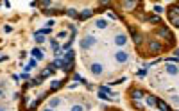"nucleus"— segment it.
I'll use <instances>...</instances> for the list:
<instances>
[{
	"mask_svg": "<svg viewBox=\"0 0 179 111\" xmlns=\"http://www.w3.org/2000/svg\"><path fill=\"white\" fill-rule=\"evenodd\" d=\"M161 52H163V45L158 39H149V54L156 56V54H161Z\"/></svg>",
	"mask_w": 179,
	"mask_h": 111,
	"instance_id": "f257e3e1",
	"label": "nucleus"
},
{
	"mask_svg": "<svg viewBox=\"0 0 179 111\" xmlns=\"http://www.w3.org/2000/svg\"><path fill=\"white\" fill-rule=\"evenodd\" d=\"M95 43H97V38L91 36V34H88V36H84V38L81 39V48H82V50H90Z\"/></svg>",
	"mask_w": 179,
	"mask_h": 111,
	"instance_id": "f03ea898",
	"label": "nucleus"
},
{
	"mask_svg": "<svg viewBox=\"0 0 179 111\" xmlns=\"http://www.w3.org/2000/svg\"><path fill=\"white\" fill-rule=\"evenodd\" d=\"M158 34H160V36H163V38L167 36V38H168V43H174V41H176V38H174V34L170 32V29H168L167 25H161L160 29H158Z\"/></svg>",
	"mask_w": 179,
	"mask_h": 111,
	"instance_id": "7ed1b4c3",
	"label": "nucleus"
},
{
	"mask_svg": "<svg viewBox=\"0 0 179 111\" xmlns=\"http://www.w3.org/2000/svg\"><path fill=\"white\" fill-rule=\"evenodd\" d=\"M115 59H117V63L124 65L129 61V52H125V50H118V52H115Z\"/></svg>",
	"mask_w": 179,
	"mask_h": 111,
	"instance_id": "20e7f679",
	"label": "nucleus"
},
{
	"mask_svg": "<svg viewBox=\"0 0 179 111\" xmlns=\"http://www.w3.org/2000/svg\"><path fill=\"white\" fill-rule=\"evenodd\" d=\"M90 72H91V75L100 77V75L104 74V66H102L100 63H91V65H90Z\"/></svg>",
	"mask_w": 179,
	"mask_h": 111,
	"instance_id": "39448f33",
	"label": "nucleus"
},
{
	"mask_svg": "<svg viewBox=\"0 0 179 111\" xmlns=\"http://www.w3.org/2000/svg\"><path fill=\"white\" fill-rule=\"evenodd\" d=\"M129 93H131V99H133V100H142V99H145V95H147L143 90H140V88H133Z\"/></svg>",
	"mask_w": 179,
	"mask_h": 111,
	"instance_id": "423d86ee",
	"label": "nucleus"
},
{
	"mask_svg": "<svg viewBox=\"0 0 179 111\" xmlns=\"http://www.w3.org/2000/svg\"><path fill=\"white\" fill-rule=\"evenodd\" d=\"M165 70L168 75H179V65L174 63H165Z\"/></svg>",
	"mask_w": 179,
	"mask_h": 111,
	"instance_id": "0eeeda50",
	"label": "nucleus"
},
{
	"mask_svg": "<svg viewBox=\"0 0 179 111\" xmlns=\"http://www.w3.org/2000/svg\"><path fill=\"white\" fill-rule=\"evenodd\" d=\"M125 43H127V36H125L124 32H118L117 36H115V45L117 47H124Z\"/></svg>",
	"mask_w": 179,
	"mask_h": 111,
	"instance_id": "6e6552de",
	"label": "nucleus"
},
{
	"mask_svg": "<svg viewBox=\"0 0 179 111\" xmlns=\"http://www.w3.org/2000/svg\"><path fill=\"white\" fill-rule=\"evenodd\" d=\"M30 56H32V59H36V61H41V59H43V50L34 47L32 50H30Z\"/></svg>",
	"mask_w": 179,
	"mask_h": 111,
	"instance_id": "1a4fd4ad",
	"label": "nucleus"
},
{
	"mask_svg": "<svg viewBox=\"0 0 179 111\" xmlns=\"http://www.w3.org/2000/svg\"><path fill=\"white\" fill-rule=\"evenodd\" d=\"M145 104L149 106V108H156V106H158V97H154V95H145Z\"/></svg>",
	"mask_w": 179,
	"mask_h": 111,
	"instance_id": "9d476101",
	"label": "nucleus"
},
{
	"mask_svg": "<svg viewBox=\"0 0 179 111\" xmlns=\"http://www.w3.org/2000/svg\"><path fill=\"white\" fill-rule=\"evenodd\" d=\"M158 109H160V111H172V108L170 106H168L167 102H165V100L163 99H158V106H156Z\"/></svg>",
	"mask_w": 179,
	"mask_h": 111,
	"instance_id": "9b49d317",
	"label": "nucleus"
},
{
	"mask_svg": "<svg viewBox=\"0 0 179 111\" xmlns=\"http://www.w3.org/2000/svg\"><path fill=\"white\" fill-rule=\"evenodd\" d=\"M65 83H66V81H52V84H50V90H48V92L52 93V92H56V90H59L61 86H65Z\"/></svg>",
	"mask_w": 179,
	"mask_h": 111,
	"instance_id": "f8f14e48",
	"label": "nucleus"
},
{
	"mask_svg": "<svg viewBox=\"0 0 179 111\" xmlns=\"http://www.w3.org/2000/svg\"><path fill=\"white\" fill-rule=\"evenodd\" d=\"M63 56H65V57H63V61H72V59H75V50L70 48L68 52H65Z\"/></svg>",
	"mask_w": 179,
	"mask_h": 111,
	"instance_id": "ddd939ff",
	"label": "nucleus"
},
{
	"mask_svg": "<svg viewBox=\"0 0 179 111\" xmlns=\"http://www.w3.org/2000/svg\"><path fill=\"white\" fill-rule=\"evenodd\" d=\"M95 11H91V9H84L82 13H79V20H86V18H90Z\"/></svg>",
	"mask_w": 179,
	"mask_h": 111,
	"instance_id": "4468645a",
	"label": "nucleus"
},
{
	"mask_svg": "<svg viewBox=\"0 0 179 111\" xmlns=\"http://www.w3.org/2000/svg\"><path fill=\"white\" fill-rule=\"evenodd\" d=\"M54 72H56V70H52V68H48V66H47L43 72H41V75H39V77H41V79H47V77H50L52 74H54Z\"/></svg>",
	"mask_w": 179,
	"mask_h": 111,
	"instance_id": "2eb2a0df",
	"label": "nucleus"
},
{
	"mask_svg": "<svg viewBox=\"0 0 179 111\" xmlns=\"http://www.w3.org/2000/svg\"><path fill=\"white\" fill-rule=\"evenodd\" d=\"M41 81H43V79H41V77H36V79H30V83L27 84L29 88H36V86H39L41 84Z\"/></svg>",
	"mask_w": 179,
	"mask_h": 111,
	"instance_id": "dca6fc26",
	"label": "nucleus"
},
{
	"mask_svg": "<svg viewBox=\"0 0 179 111\" xmlns=\"http://www.w3.org/2000/svg\"><path fill=\"white\" fill-rule=\"evenodd\" d=\"M59 104H61V99H59V97H54V99H50L48 108H52V109H54V108H57Z\"/></svg>",
	"mask_w": 179,
	"mask_h": 111,
	"instance_id": "f3484780",
	"label": "nucleus"
},
{
	"mask_svg": "<svg viewBox=\"0 0 179 111\" xmlns=\"http://www.w3.org/2000/svg\"><path fill=\"white\" fill-rule=\"evenodd\" d=\"M70 18H75V20H79V13L75 11V9H66V11H65Z\"/></svg>",
	"mask_w": 179,
	"mask_h": 111,
	"instance_id": "a211bd4d",
	"label": "nucleus"
},
{
	"mask_svg": "<svg viewBox=\"0 0 179 111\" xmlns=\"http://www.w3.org/2000/svg\"><path fill=\"white\" fill-rule=\"evenodd\" d=\"M50 47H52V50H54V54L61 50V47H59V43L56 41V39H50Z\"/></svg>",
	"mask_w": 179,
	"mask_h": 111,
	"instance_id": "6ab92c4d",
	"label": "nucleus"
},
{
	"mask_svg": "<svg viewBox=\"0 0 179 111\" xmlns=\"http://www.w3.org/2000/svg\"><path fill=\"white\" fill-rule=\"evenodd\" d=\"M95 25H97L99 29H106V27H108V22H106L104 18H100V20H97V22H95Z\"/></svg>",
	"mask_w": 179,
	"mask_h": 111,
	"instance_id": "aec40b11",
	"label": "nucleus"
},
{
	"mask_svg": "<svg viewBox=\"0 0 179 111\" xmlns=\"http://www.w3.org/2000/svg\"><path fill=\"white\" fill-rule=\"evenodd\" d=\"M45 36H41V34H34V41L38 43V45H41V43H45Z\"/></svg>",
	"mask_w": 179,
	"mask_h": 111,
	"instance_id": "412c9836",
	"label": "nucleus"
},
{
	"mask_svg": "<svg viewBox=\"0 0 179 111\" xmlns=\"http://www.w3.org/2000/svg\"><path fill=\"white\" fill-rule=\"evenodd\" d=\"M99 99H100V100H108V102H109V100H111V97H109L108 93H104V92H100V90H99Z\"/></svg>",
	"mask_w": 179,
	"mask_h": 111,
	"instance_id": "4be33fe9",
	"label": "nucleus"
},
{
	"mask_svg": "<svg viewBox=\"0 0 179 111\" xmlns=\"http://www.w3.org/2000/svg\"><path fill=\"white\" fill-rule=\"evenodd\" d=\"M133 108H136V109H140V111H142V109H145V106H143L142 102H138V100H133Z\"/></svg>",
	"mask_w": 179,
	"mask_h": 111,
	"instance_id": "5701e85b",
	"label": "nucleus"
},
{
	"mask_svg": "<svg viewBox=\"0 0 179 111\" xmlns=\"http://www.w3.org/2000/svg\"><path fill=\"white\" fill-rule=\"evenodd\" d=\"M149 22L151 23H161V18L160 16H149Z\"/></svg>",
	"mask_w": 179,
	"mask_h": 111,
	"instance_id": "b1692460",
	"label": "nucleus"
},
{
	"mask_svg": "<svg viewBox=\"0 0 179 111\" xmlns=\"http://www.w3.org/2000/svg\"><path fill=\"white\" fill-rule=\"evenodd\" d=\"M70 111H84V106H81V104H73Z\"/></svg>",
	"mask_w": 179,
	"mask_h": 111,
	"instance_id": "393cba45",
	"label": "nucleus"
},
{
	"mask_svg": "<svg viewBox=\"0 0 179 111\" xmlns=\"http://www.w3.org/2000/svg\"><path fill=\"white\" fill-rule=\"evenodd\" d=\"M122 6L127 9H133V7H136V2H122Z\"/></svg>",
	"mask_w": 179,
	"mask_h": 111,
	"instance_id": "a878e982",
	"label": "nucleus"
},
{
	"mask_svg": "<svg viewBox=\"0 0 179 111\" xmlns=\"http://www.w3.org/2000/svg\"><path fill=\"white\" fill-rule=\"evenodd\" d=\"M154 13L161 14V13H163V7H161V6H154Z\"/></svg>",
	"mask_w": 179,
	"mask_h": 111,
	"instance_id": "bb28decb",
	"label": "nucleus"
},
{
	"mask_svg": "<svg viewBox=\"0 0 179 111\" xmlns=\"http://www.w3.org/2000/svg\"><path fill=\"white\" fill-rule=\"evenodd\" d=\"M147 74V68H142V70H138V74H136V75H138V77H143Z\"/></svg>",
	"mask_w": 179,
	"mask_h": 111,
	"instance_id": "cd10ccee",
	"label": "nucleus"
},
{
	"mask_svg": "<svg viewBox=\"0 0 179 111\" xmlns=\"http://www.w3.org/2000/svg\"><path fill=\"white\" fill-rule=\"evenodd\" d=\"M172 25H174V27H176V29H179V16H177V18H174V20H172Z\"/></svg>",
	"mask_w": 179,
	"mask_h": 111,
	"instance_id": "c85d7f7f",
	"label": "nucleus"
},
{
	"mask_svg": "<svg viewBox=\"0 0 179 111\" xmlns=\"http://www.w3.org/2000/svg\"><path fill=\"white\" fill-rule=\"evenodd\" d=\"M29 66H30V68L38 66V61H36V59H30V61H29Z\"/></svg>",
	"mask_w": 179,
	"mask_h": 111,
	"instance_id": "c756f323",
	"label": "nucleus"
},
{
	"mask_svg": "<svg viewBox=\"0 0 179 111\" xmlns=\"http://www.w3.org/2000/svg\"><path fill=\"white\" fill-rule=\"evenodd\" d=\"M11 31H13L11 25H4V32H11Z\"/></svg>",
	"mask_w": 179,
	"mask_h": 111,
	"instance_id": "7c9ffc66",
	"label": "nucleus"
},
{
	"mask_svg": "<svg viewBox=\"0 0 179 111\" xmlns=\"http://www.w3.org/2000/svg\"><path fill=\"white\" fill-rule=\"evenodd\" d=\"M20 79H23V81H25V79H29V72H23L22 75H20Z\"/></svg>",
	"mask_w": 179,
	"mask_h": 111,
	"instance_id": "2f4dec72",
	"label": "nucleus"
},
{
	"mask_svg": "<svg viewBox=\"0 0 179 111\" xmlns=\"http://www.w3.org/2000/svg\"><path fill=\"white\" fill-rule=\"evenodd\" d=\"M57 38H66V31H63V32H59V34H57Z\"/></svg>",
	"mask_w": 179,
	"mask_h": 111,
	"instance_id": "473e14b6",
	"label": "nucleus"
},
{
	"mask_svg": "<svg viewBox=\"0 0 179 111\" xmlns=\"http://www.w3.org/2000/svg\"><path fill=\"white\" fill-rule=\"evenodd\" d=\"M47 25H48V29H52V25H54V20H48Z\"/></svg>",
	"mask_w": 179,
	"mask_h": 111,
	"instance_id": "72a5a7b5",
	"label": "nucleus"
},
{
	"mask_svg": "<svg viewBox=\"0 0 179 111\" xmlns=\"http://www.w3.org/2000/svg\"><path fill=\"white\" fill-rule=\"evenodd\" d=\"M172 100H174V102H179V97H177V95H172Z\"/></svg>",
	"mask_w": 179,
	"mask_h": 111,
	"instance_id": "f704fd0d",
	"label": "nucleus"
},
{
	"mask_svg": "<svg viewBox=\"0 0 179 111\" xmlns=\"http://www.w3.org/2000/svg\"><path fill=\"white\" fill-rule=\"evenodd\" d=\"M174 54H176V57H179V48H176V50H174Z\"/></svg>",
	"mask_w": 179,
	"mask_h": 111,
	"instance_id": "c9c22d12",
	"label": "nucleus"
},
{
	"mask_svg": "<svg viewBox=\"0 0 179 111\" xmlns=\"http://www.w3.org/2000/svg\"><path fill=\"white\" fill-rule=\"evenodd\" d=\"M174 9H176V11H177V13H179V2H177V4H176V6H174Z\"/></svg>",
	"mask_w": 179,
	"mask_h": 111,
	"instance_id": "e433bc0d",
	"label": "nucleus"
},
{
	"mask_svg": "<svg viewBox=\"0 0 179 111\" xmlns=\"http://www.w3.org/2000/svg\"><path fill=\"white\" fill-rule=\"evenodd\" d=\"M43 111H54V109H52V108H45Z\"/></svg>",
	"mask_w": 179,
	"mask_h": 111,
	"instance_id": "4c0bfd02",
	"label": "nucleus"
},
{
	"mask_svg": "<svg viewBox=\"0 0 179 111\" xmlns=\"http://www.w3.org/2000/svg\"><path fill=\"white\" fill-rule=\"evenodd\" d=\"M0 111H6V108H4V106H0Z\"/></svg>",
	"mask_w": 179,
	"mask_h": 111,
	"instance_id": "58836bf2",
	"label": "nucleus"
},
{
	"mask_svg": "<svg viewBox=\"0 0 179 111\" xmlns=\"http://www.w3.org/2000/svg\"><path fill=\"white\" fill-rule=\"evenodd\" d=\"M2 95H4V92H2V90H0V97H2Z\"/></svg>",
	"mask_w": 179,
	"mask_h": 111,
	"instance_id": "ea45409f",
	"label": "nucleus"
}]
</instances>
